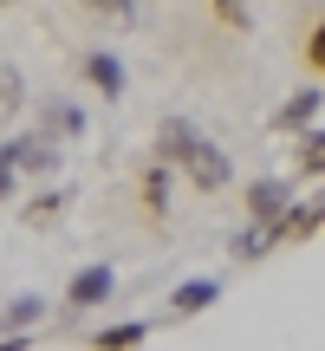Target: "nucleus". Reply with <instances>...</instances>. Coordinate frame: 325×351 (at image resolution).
<instances>
[{
  "instance_id": "nucleus-1",
  "label": "nucleus",
  "mask_w": 325,
  "mask_h": 351,
  "mask_svg": "<svg viewBox=\"0 0 325 351\" xmlns=\"http://www.w3.org/2000/svg\"><path fill=\"white\" fill-rule=\"evenodd\" d=\"M156 156L169 169H182L195 189H228V176H234V169H228V156L215 150L189 117H162V124H156Z\"/></svg>"
},
{
  "instance_id": "nucleus-2",
  "label": "nucleus",
  "mask_w": 325,
  "mask_h": 351,
  "mask_svg": "<svg viewBox=\"0 0 325 351\" xmlns=\"http://www.w3.org/2000/svg\"><path fill=\"white\" fill-rule=\"evenodd\" d=\"M319 228H325V195H313V202H287V208H280V221H267V247L313 241Z\"/></svg>"
},
{
  "instance_id": "nucleus-3",
  "label": "nucleus",
  "mask_w": 325,
  "mask_h": 351,
  "mask_svg": "<svg viewBox=\"0 0 325 351\" xmlns=\"http://www.w3.org/2000/svg\"><path fill=\"white\" fill-rule=\"evenodd\" d=\"M111 287H117V274H111L104 261H91V267H78V274H72V287H65V306L91 313V306H104V300H111Z\"/></svg>"
},
{
  "instance_id": "nucleus-4",
  "label": "nucleus",
  "mask_w": 325,
  "mask_h": 351,
  "mask_svg": "<svg viewBox=\"0 0 325 351\" xmlns=\"http://www.w3.org/2000/svg\"><path fill=\"white\" fill-rule=\"evenodd\" d=\"M13 163H20V176H52L59 169V150H52L46 130H26V137H13Z\"/></svg>"
},
{
  "instance_id": "nucleus-5",
  "label": "nucleus",
  "mask_w": 325,
  "mask_h": 351,
  "mask_svg": "<svg viewBox=\"0 0 325 351\" xmlns=\"http://www.w3.org/2000/svg\"><path fill=\"white\" fill-rule=\"evenodd\" d=\"M293 202V189L280 182V176H267V182H254L248 189V221L254 228H267V221H280V208Z\"/></svg>"
},
{
  "instance_id": "nucleus-6",
  "label": "nucleus",
  "mask_w": 325,
  "mask_h": 351,
  "mask_svg": "<svg viewBox=\"0 0 325 351\" xmlns=\"http://www.w3.org/2000/svg\"><path fill=\"white\" fill-rule=\"evenodd\" d=\"M85 78L91 85H98V98H124V59H117V52H85Z\"/></svg>"
},
{
  "instance_id": "nucleus-7",
  "label": "nucleus",
  "mask_w": 325,
  "mask_h": 351,
  "mask_svg": "<svg viewBox=\"0 0 325 351\" xmlns=\"http://www.w3.org/2000/svg\"><path fill=\"white\" fill-rule=\"evenodd\" d=\"M215 300H221V280H182V287L169 293V313L189 319V313H208Z\"/></svg>"
},
{
  "instance_id": "nucleus-8",
  "label": "nucleus",
  "mask_w": 325,
  "mask_h": 351,
  "mask_svg": "<svg viewBox=\"0 0 325 351\" xmlns=\"http://www.w3.org/2000/svg\"><path fill=\"white\" fill-rule=\"evenodd\" d=\"M143 339H150V319H124V326L91 332V351H137Z\"/></svg>"
},
{
  "instance_id": "nucleus-9",
  "label": "nucleus",
  "mask_w": 325,
  "mask_h": 351,
  "mask_svg": "<svg viewBox=\"0 0 325 351\" xmlns=\"http://www.w3.org/2000/svg\"><path fill=\"white\" fill-rule=\"evenodd\" d=\"M293 176H325V130L306 124L300 143H293Z\"/></svg>"
},
{
  "instance_id": "nucleus-10",
  "label": "nucleus",
  "mask_w": 325,
  "mask_h": 351,
  "mask_svg": "<svg viewBox=\"0 0 325 351\" xmlns=\"http://www.w3.org/2000/svg\"><path fill=\"white\" fill-rule=\"evenodd\" d=\"M313 117H319V91H293V98L274 111V130H306Z\"/></svg>"
},
{
  "instance_id": "nucleus-11",
  "label": "nucleus",
  "mask_w": 325,
  "mask_h": 351,
  "mask_svg": "<svg viewBox=\"0 0 325 351\" xmlns=\"http://www.w3.org/2000/svg\"><path fill=\"white\" fill-rule=\"evenodd\" d=\"M65 202H72V189H46V195H33L20 208V221L26 228H46V221H59V215H65Z\"/></svg>"
},
{
  "instance_id": "nucleus-12",
  "label": "nucleus",
  "mask_w": 325,
  "mask_h": 351,
  "mask_svg": "<svg viewBox=\"0 0 325 351\" xmlns=\"http://www.w3.org/2000/svg\"><path fill=\"white\" fill-rule=\"evenodd\" d=\"M39 319H46V300H39V293H20V300L0 313V326H7V332H33Z\"/></svg>"
},
{
  "instance_id": "nucleus-13",
  "label": "nucleus",
  "mask_w": 325,
  "mask_h": 351,
  "mask_svg": "<svg viewBox=\"0 0 325 351\" xmlns=\"http://www.w3.org/2000/svg\"><path fill=\"white\" fill-rule=\"evenodd\" d=\"M143 208H150V215H169V163H162V156L143 169Z\"/></svg>"
},
{
  "instance_id": "nucleus-14",
  "label": "nucleus",
  "mask_w": 325,
  "mask_h": 351,
  "mask_svg": "<svg viewBox=\"0 0 325 351\" xmlns=\"http://www.w3.org/2000/svg\"><path fill=\"white\" fill-rule=\"evenodd\" d=\"M20 98H26V78H20V65H0V124H7V117L20 111Z\"/></svg>"
},
{
  "instance_id": "nucleus-15",
  "label": "nucleus",
  "mask_w": 325,
  "mask_h": 351,
  "mask_svg": "<svg viewBox=\"0 0 325 351\" xmlns=\"http://www.w3.org/2000/svg\"><path fill=\"white\" fill-rule=\"evenodd\" d=\"M78 7L104 13V20H117V26H130V20H137V0H78Z\"/></svg>"
},
{
  "instance_id": "nucleus-16",
  "label": "nucleus",
  "mask_w": 325,
  "mask_h": 351,
  "mask_svg": "<svg viewBox=\"0 0 325 351\" xmlns=\"http://www.w3.org/2000/svg\"><path fill=\"white\" fill-rule=\"evenodd\" d=\"M46 124L59 130V137H78V111L72 104H46Z\"/></svg>"
},
{
  "instance_id": "nucleus-17",
  "label": "nucleus",
  "mask_w": 325,
  "mask_h": 351,
  "mask_svg": "<svg viewBox=\"0 0 325 351\" xmlns=\"http://www.w3.org/2000/svg\"><path fill=\"white\" fill-rule=\"evenodd\" d=\"M13 182H20V163H13V143H0V202L13 195Z\"/></svg>"
},
{
  "instance_id": "nucleus-18",
  "label": "nucleus",
  "mask_w": 325,
  "mask_h": 351,
  "mask_svg": "<svg viewBox=\"0 0 325 351\" xmlns=\"http://www.w3.org/2000/svg\"><path fill=\"white\" fill-rule=\"evenodd\" d=\"M215 13H221L228 26H248V0H215Z\"/></svg>"
},
{
  "instance_id": "nucleus-19",
  "label": "nucleus",
  "mask_w": 325,
  "mask_h": 351,
  "mask_svg": "<svg viewBox=\"0 0 325 351\" xmlns=\"http://www.w3.org/2000/svg\"><path fill=\"white\" fill-rule=\"evenodd\" d=\"M306 52H313V65H319V72H325V20H319V33H313V39H306Z\"/></svg>"
},
{
  "instance_id": "nucleus-20",
  "label": "nucleus",
  "mask_w": 325,
  "mask_h": 351,
  "mask_svg": "<svg viewBox=\"0 0 325 351\" xmlns=\"http://www.w3.org/2000/svg\"><path fill=\"white\" fill-rule=\"evenodd\" d=\"M0 351H26V332H7V339H0Z\"/></svg>"
},
{
  "instance_id": "nucleus-21",
  "label": "nucleus",
  "mask_w": 325,
  "mask_h": 351,
  "mask_svg": "<svg viewBox=\"0 0 325 351\" xmlns=\"http://www.w3.org/2000/svg\"><path fill=\"white\" fill-rule=\"evenodd\" d=\"M0 7H7V0H0Z\"/></svg>"
}]
</instances>
